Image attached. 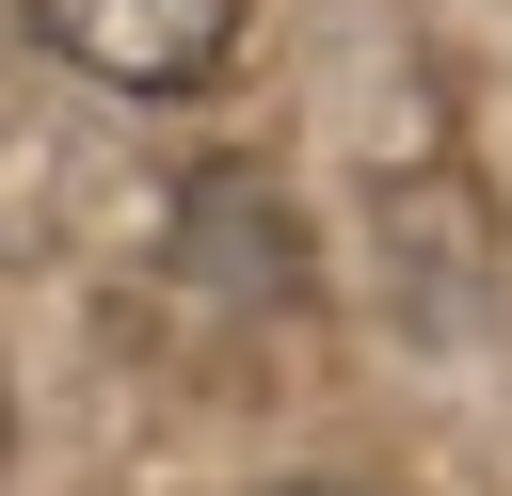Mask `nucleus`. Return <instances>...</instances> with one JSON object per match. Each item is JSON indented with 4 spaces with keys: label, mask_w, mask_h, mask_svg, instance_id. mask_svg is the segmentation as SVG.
I'll list each match as a JSON object with an SVG mask.
<instances>
[{
    "label": "nucleus",
    "mask_w": 512,
    "mask_h": 496,
    "mask_svg": "<svg viewBox=\"0 0 512 496\" xmlns=\"http://www.w3.org/2000/svg\"><path fill=\"white\" fill-rule=\"evenodd\" d=\"M16 16L112 96H208L240 64V0H16Z\"/></svg>",
    "instance_id": "nucleus-1"
},
{
    "label": "nucleus",
    "mask_w": 512,
    "mask_h": 496,
    "mask_svg": "<svg viewBox=\"0 0 512 496\" xmlns=\"http://www.w3.org/2000/svg\"><path fill=\"white\" fill-rule=\"evenodd\" d=\"M272 496H336V480H272Z\"/></svg>",
    "instance_id": "nucleus-2"
},
{
    "label": "nucleus",
    "mask_w": 512,
    "mask_h": 496,
    "mask_svg": "<svg viewBox=\"0 0 512 496\" xmlns=\"http://www.w3.org/2000/svg\"><path fill=\"white\" fill-rule=\"evenodd\" d=\"M0 448H16V400H0Z\"/></svg>",
    "instance_id": "nucleus-3"
}]
</instances>
